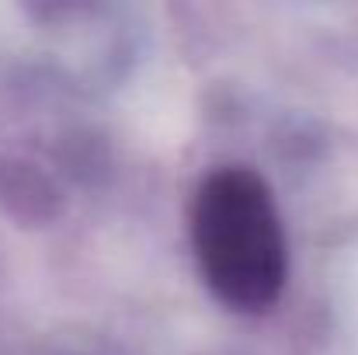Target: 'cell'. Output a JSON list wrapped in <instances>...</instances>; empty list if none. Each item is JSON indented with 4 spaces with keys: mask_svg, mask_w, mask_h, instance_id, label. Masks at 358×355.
<instances>
[{
    "mask_svg": "<svg viewBox=\"0 0 358 355\" xmlns=\"http://www.w3.org/2000/svg\"><path fill=\"white\" fill-rule=\"evenodd\" d=\"M192 244L209 289L234 310H264L285 286V230L268 181L227 164L192 199Z\"/></svg>",
    "mask_w": 358,
    "mask_h": 355,
    "instance_id": "6da1fadb",
    "label": "cell"
}]
</instances>
